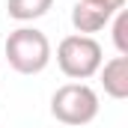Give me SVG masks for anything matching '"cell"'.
Segmentation results:
<instances>
[{
	"mask_svg": "<svg viewBox=\"0 0 128 128\" xmlns=\"http://www.w3.org/2000/svg\"><path fill=\"white\" fill-rule=\"evenodd\" d=\"M3 54H6V63L12 66L18 74H39L45 72L54 51H51V42L48 36L36 27H18L6 36V45H3Z\"/></svg>",
	"mask_w": 128,
	"mask_h": 128,
	"instance_id": "cell-1",
	"label": "cell"
},
{
	"mask_svg": "<svg viewBox=\"0 0 128 128\" xmlns=\"http://www.w3.org/2000/svg\"><path fill=\"white\" fill-rule=\"evenodd\" d=\"M98 92L84 80L63 84L51 96V116L63 125H90L98 116Z\"/></svg>",
	"mask_w": 128,
	"mask_h": 128,
	"instance_id": "cell-2",
	"label": "cell"
},
{
	"mask_svg": "<svg viewBox=\"0 0 128 128\" xmlns=\"http://www.w3.org/2000/svg\"><path fill=\"white\" fill-rule=\"evenodd\" d=\"M101 63H104V51L92 36L74 33L57 45V66L72 80H90L92 74H98Z\"/></svg>",
	"mask_w": 128,
	"mask_h": 128,
	"instance_id": "cell-3",
	"label": "cell"
},
{
	"mask_svg": "<svg viewBox=\"0 0 128 128\" xmlns=\"http://www.w3.org/2000/svg\"><path fill=\"white\" fill-rule=\"evenodd\" d=\"M113 15H116V12H107V9L92 6V3H86V0H78V3L72 6V27L80 33V36H92V33H98L104 24H110Z\"/></svg>",
	"mask_w": 128,
	"mask_h": 128,
	"instance_id": "cell-4",
	"label": "cell"
},
{
	"mask_svg": "<svg viewBox=\"0 0 128 128\" xmlns=\"http://www.w3.org/2000/svg\"><path fill=\"white\" fill-rule=\"evenodd\" d=\"M98 78L110 98H116V101L128 98V57H113V60L101 63Z\"/></svg>",
	"mask_w": 128,
	"mask_h": 128,
	"instance_id": "cell-5",
	"label": "cell"
},
{
	"mask_svg": "<svg viewBox=\"0 0 128 128\" xmlns=\"http://www.w3.org/2000/svg\"><path fill=\"white\" fill-rule=\"evenodd\" d=\"M54 6V0H9L6 9H9V18L15 21H36L42 15H48Z\"/></svg>",
	"mask_w": 128,
	"mask_h": 128,
	"instance_id": "cell-6",
	"label": "cell"
},
{
	"mask_svg": "<svg viewBox=\"0 0 128 128\" xmlns=\"http://www.w3.org/2000/svg\"><path fill=\"white\" fill-rule=\"evenodd\" d=\"M113 45L119 51V57H128V12L119 9L113 15Z\"/></svg>",
	"mask_w": 128,
	"mask_h": 128,
	"instance_id": "cell-7",
	"label": "cell"
},
{
	"mask_svg": "<svg viewBox=\"0 0 128 128\" xmlns=\"http://www.w3.org/2000/svg\"><path fill=\"white\" fill-rule=\"evenodd\" d=\"M86 3H92V6H101V9H107V12H119V9L125 6V0H86Z\"/></svg>",
	"mask_w": 128,
	"mask_h": 128,
	"instance_id": "cell-8",
	"label": "cell"
}]
</instances>
